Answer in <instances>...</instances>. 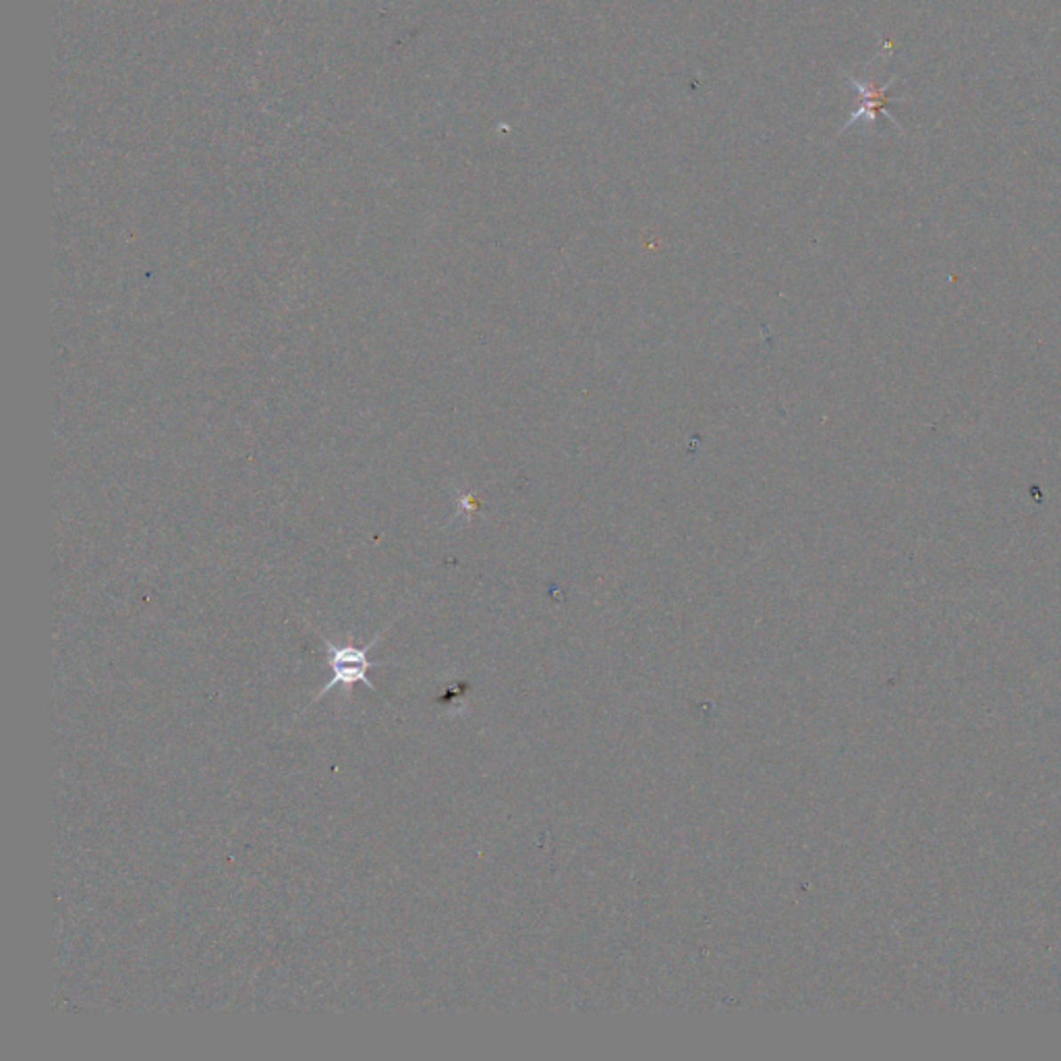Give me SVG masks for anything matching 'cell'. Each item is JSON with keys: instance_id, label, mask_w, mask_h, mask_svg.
Here are the masks:
<instances>
[{"instance_id": "cell-1", "label": "cell", "mask_w": 1061, "mask_h": 1061, "mask_svg": "<svg viewBox=\"0 0 1061 1061\" xmlns=\"http://www.w3.org/2000/svg\"><path fill=\"white\" fill-rule=\"evenodd\" d=\"M382 635L375 637L372 643L366 645V647H355L353 643H347V645H336L332 643L328 637H322L324 639V645H326V653H328V665L332 670V678L328 680V684L319 690L317 696H313V703L324 699L326 695L330 693L332 688L336 687H342L347 693L353 690L355 684H366L369 688H375L372 680H367V671L372 668H380V665H386V663H380V662H372L369 659V651L374 649L375 643H378Z\"/></svg>"}, {"instance_id": "cell-2", "label": "cell", "mask_w": 1061, "mask_h": 1061, "mask_svg": "<svg viewBox=\"0 0 1061 1061\" xmlns=\"http://www.w3.org/2000/svg\"><path fill=\"white\" fill-rule=\"evenodd\" d=\"M856 87L860 90V98H863V104H860V110L856 115L852 117V121L848 125H852L854 121H875V118L885 112L888 109V87L889 84H883V85H877V84H863V81H854Z\"/></svg>"}]
</instances>
